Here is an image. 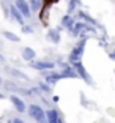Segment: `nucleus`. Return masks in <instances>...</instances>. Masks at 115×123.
I'll return each mask as SVG.
<instances>
[{
	"label": "nucleus",
	"instance_id": "obj_10",
	"mask_svg": "<svg viewBox=\"0 0 115 123\" xmlns=\"http://www.w3.org/2000/svg\"><path fill=\"white\" fill-rule=\"evenodd\" d=\"M46 120H47V123H58L60 115H58V112L55 109H49L46 112Z\"/></svg>",
	"mask_w": 115,
	"mask_h": 123
},
{
	"label": "nucleus",
	"instance_id": "obj_19",
	"mask_svg": "<svg viewBox=\"0 0 115 123\" xmlns=\"http://www.w3.org/2000/svg\"><path fill=\"white\" fill-rule=\"evenodd\" d=\"M79 18H80V19H85V21H88L90 24H96V22H95V19H91L90 16L87 14V13H84V11H79Z\"/></svg>",
	"mask_w": 115,
	"mask_h": 123
},
{
	"label": "nucleus",
	"instance_id": "obj_7",
	"mask_svg": "<svg viewBox=\"0 0 115 123\" xmlns=\"http://www.w3.org/2000/svg\"><path fill=\"white\" fill-rule=\"evenodd\" d=\"M88 30H93V29L85 25V24H82V22H76L74 25H73V29H71V33L77 36V35H82L84 32H88Z\"/></svg>",
	"mask_w": 115,
	"mask_h": 123
},
{
	"label": "nucleus",
	"instance_id": "obj_28",
	"mask_svg": "<svg viewBox=\"0 0 115 123\" xmlns=\"http://www.w3.org/2000/svg\"><path fill=\"white\" fill-rule=\"evenodd\" d=\"M114 54H115V52H114ZM114 57H115V55H114Z\"/></svg>",
	"mask_w": 115,
	"mask_h": 123
},
{
	"label": "nucleus",
	"instance_id": "obj_23",
	"mask_svg": "<svg viewBox=\"0 0 115 123\" xmlns=\"http://www.w3.org/2000/svg\"><path fill=\"white\" fill-rule=\"evenodd\" d=\"M13 123H24V122H22L21 118H14V120H13Z\"/></svg>",
	"mask_w": 115,
	"mask_h": 123
},
{
	"label": "nucleus",
	"instance_id": "obj_2",
	"mask_svg": "<svg viewBox=\"0 0 115 123\" xmlns=\"http://www.w3.org/2000/svg\"><path fill=\"white\" fill-rule=\"evenodd\" d=\"M85 44H87V40H85V38H82L80 43L71 51V54H69V57H68L69 62H73V63H74V62H80V57H82L84 49H85Z\"/></svg>",
	"mask_w": 115,
	"mask_h": 123
},
{
	"label": "nucleus",
	"instance_id": "obj_17",
	"mask_svg": "<svg viewBox=\"0 0 115 123\" xmlns=\"http://www.w3.org/2000/svg\"><path fill=\"white\" fill-rule=\"evenodd\" d=\"M61 25H63V27H66V29H73L74 22H73V19H71V16H69V14L63 16V19H61Z\"/></svg>",
	"mask_w": 115,
	"mask_h": 123
},
{
	"label": "nucleus",
	"instance_id": "obj_4",
	"mask_svg": "<svg viewBox=\"0 0 115 123\" xmlns=\"http://www.w3.org/2000/svg\"><path fill=\"white\" fill-rule=\"evenodd\" d=\"M73 66H74V69H76V74H79V76L82 77L87 84H91V82H93V80H91V76L87 73L85 66L82 65V62H74V63H73Z\"/></svg>",
	"mask_w": 115,
	"mask_h": 123
},
{
	"label": "nucleus",
	"instance_id": "obj_13",
	"mask_svg": "<svg viewBox=\"0 0 115 123\" xmlns=\"http://www.w3.org/2000/svg\"><path fill=\"white\" fill-rule=\"evenodd\" d=\"M61 74V77H71V79H74L76 76H77V74H76V71L74 69L71 68V66H63V73H60Z\"/></svg>",
	"mask_w": 115,
	"mask_h": 123
},
{
	"label": "nucleus",
	"instance_id": "obj_20",
	"mask_svg": "<svg viewBox=\"0 0 115 123\" xmlns=\"http://www.w3.org/2000/svg\"><path fill=\"white\" fill-rule=\"evenodd\" d=\"M79 3H80L79 0H69V5H68V14H69V13H71V11L74 10V8L77 6Z\"/></svg>",
	"mask_w": 115,
	"mask_h": 123
},
{
	"label": "nucleus",
	"instance_id": "obj_11",
	"mask_svg": "<svg viewBox=\"0 0 115 123\" xmlns=\"http://www.w3.org/2000/svg\"><path fill=\"white\" fill-rule=\"evenodd\" d=\"M35 57H36V52L33 51L32 47H24V49H22V58H24V60L33 62V60H35Z\"/></svg>",
	"mask_w": 115,
	"mask_h": 123
},
{
	"label": "nucleus",
	"instance_id": "obj_1",
	"mask_svg": "<svg viewBox=\"0 0 115 123\" xmlns=\"http://www.w3.org/2000/svg\"><path fill=\"white\" fill-rule=\"evenodd\" d=\"M29 114H30V117H32L35 122H38V123H47L46 112L41 109V106H38V104H30L29 106Z\"/></svg>",
	"mask_w": 115,
	"mask_h": 123
},
{
	"label": "nucleus",
	"instance_id": "obj_8",
	"mask_svg": "<svg viewBox=\"0 0 115 123\" xmlns=\"http://www.w3.org/2000/svg\"><path fill=\"white\" fill-rule=\"evenodd\" d=\"M10 99H11V103H13V106H14V109L18 111V112H25V111H27L24 101H22L19 96H16V95H11Z\"/></svg>",
	"mask_w": 115,
	"mask_h": 123
},
{
	"label": "nucleus",
	"instance_id": "obj_12",
	"mask_svg": "<svg viewBox=\"0 0 115 123\" xmlns=\"http://www.w3.org/2000/svg\"><path fill=\"white\" fill-rule=\"evenodd\" d=\"M10 14H11V18L14 19V21L18 22V24H24V18H22V14H21V13H19V11L14 8V5H13V6L10 8Z\"/></svg>",
	"mask_w": 115,
	"mask_h": 123
},
{
	"label": "nucleus",
	"instance_id": "obj_18",
	"mask_svg": "<svg viewBox=\"0 0 115 123\" xmlns=\"http://www.w3.org/2000/svg\"><path fill=\"white\" fill-rule=\"evenodd\" d=\"M30 10H33V11H38L40 10V6H41V0H30Z\"/></svg>",
	"mask_w": 115,
	"mask_h": 123
},
{
	"label": "nucleus",
	"instance_id": "obj_26",
	"mask_svg": "<svg viewBox=\"0 0 115 123\" xmlns=\"http://www.w3.org/2000/svg\"><path fill=\"white\" fill-rule=\"evenodd\" d=\"M2 98H3V93H0V99H2Z\"/></svg>",
	"mask_w": 115,
	"mask_h": 123
},
{
	"label": "nucleus",
	"instance_id": "obj_14",
	"mask_svg": "<svg viewBox=\"0 0 115 123\" xmlns=\"http://www.w3.org/2000/svg\"><path fill=\"white\" fill-rule=\"evenodd\" d=\"M47 38H49V41H52V43H58L60 41V30H49V33H47Z\"/></svg>",
	"mask_w": 115,
	"mask_h": 123
},
{
	"label": "nucleus",
	"instance_id": "obj_3",
	"mask_svg": "<svg viewBox=\"0 0 115 123\" xmlns=\"http://www.w3.org/2000/svg\"><path fill=\"white\" fill-rule=\"evenodd\" d=\"M3 87L6 88L8 92H16V93L25 95V96H32L33 92H35V90H27V88L19 87V85H16V84H14V82H11V80H6V82H3Z\"/></svg>",
	"mask_w": 115,
	"mask_h": 123
},
{
	"label": "nucleus",
	"instance_id": "obj_5",
	"mask_svg": "<svg viewBox=\"0 0 115 123\" xmlns=\"http://www.w3.org/2000/svg\"><path fill=\"white\" fill-rule=\"evenodd\" d=\"M14 8L22 14V18H30V16H32V10H30L27 0H16Z\"/></svg>",
	"mask_w": 115,
	"mask_h": 123
},
{
	"label": "nucleus",
	"instance_id": "obj_21",
	"mask_svg": "<svg viewBox=\"0 0 115 123\" xmlns=\"http://www.w3.org/2000/svg\"><path fill=\"white\" fill-rule=\"evenodd\" d=\"M40 88L44 90V93H50V87L47 85V84H40Z\"/></svg>",
	"mask_w": 115,
	"mask_h": 123
},
{
	"label": "nucleus",
	"instance_id": "obj_9",
	"mask_svg": "<svg viewBox=\"0 0 115 123\" xmlns=\"http://www.w3.org/2000/svg\"><path fill=\"white\" fill-rule=\"evenodd\" d=\"M6 71L10 73V74L14 77V79H21V80H29V79H30V77L27 76L25 73L19 71V69H16V68H6Z\"/></svg>",
	"mask_w": 115,
	"mask_h": 123
},
{
	"label": "nucleus",
	"instance_id": "obj_25",
	"mask_svg": "<svg viewBox=\"0 0 115 123\" xmlns=\"http://www.w3.org/2000/svg\"><path fill=\"white\" fill-rule=\"evenodd\" d=\"M2 84H3V80H2V77H0V85H2Z\"/></svg>",
	"mask_w": 115,
	"mask_h": 123
},
{
	"label": "nucleus",
	"instance_id": "obj_27",
	"mask_svg": "<svg viewBox=\"0 0 115 123\" xmlns=\"http://www.w3.org/2000/svg\"><path fill=\"white\" fill-rule=\"evenodd\" d=\"M58 123H63V122H61V120H58Z\"/></svg>",
	"mask_w": 115,
	"mask_h": 123
},
{
	"label": "nucleus",
	"instance_id": "obj_16",
	"mask_svg": "<svg viewBox=\"0 0 115 123\" xmlns=\"http://www.w3.org/2000/svg\"><path fill=\"white\" fill-rule=\"evenodd\" d=\"M2 35H3L6 40L13 41V43H19V41H21V38H19L18 35H14V33H11V32H6V30H5V32H2Z\"/></svg>",
	"mask_w": 115,
	"mask_h": 123
},
{
	"label": "nucleus",
	"instance_id": "obj_6",
	"mask_svg": "<svg viewBox=\"0 0 115 123\" xmlns=\"http://www.w3.org/2000/svg\"><path fill=\"white\" fill-rule=\"evenodd\" d=\"M55 66L54 62H32V68L38 69V71H44V69H52Z\"/></svg>",
	"mask_w": 115,
	"mask_h": 123
},
{
	"label": "nucleus",
	"instance_id": "obj_22",
	"mask_svg": "<svg viewBox=\"0 0 115 123\" xmlns=\"http://www.w3.org/2000/svg\"><path fill=\"white\" fill-rule=\"evenodd\" d=\"M22 32H24V33H32V32H33V29H32V27L24 25V27H22Z\"/></svg>",
	"mask_w": 115,
	"mask_h": 123
},
{
	"label": "nucleus",
	"instance_id": "obj_15",
	"mask_svg": "<svg viewBox=\"0 0 115 123\" xmlns=\"http://www.w3.org/2000/svg\"><path fill=\"white\" fill-rule=\"evenodd\" d=\"M60 79H63L60 73H54V74H49V76L46 77V82H47V84L50 85V84H57V82H58Z\"/></svg>",
	"mask_w": 115,
	"mask_h": 123
},
{
	"label": "nucleus",
	"instance_id": "obj_24",
	"mask_svg": "<svg viewBox=\"0 0 115 123\" xmlns=\"http://www.w3.org/2000/svg\"><path fill=\"white\" fill-rule=\"evenodd\" d=\"M0 62H5V57H3L2 54H0Z\"/></svg>",
	"mask_w": 115,
	"mask_h": 123
}]
</instances>
